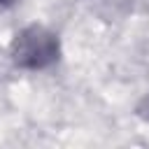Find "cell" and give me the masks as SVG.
<instances>
[{"instance_id":"1","label":"cell","mask_w":149,"mask_h":149,"mask_svg":"<svg viewBox=\"0 0 149 149\" xmlns=\"http://www.w3.org/2000/svg\"><path fill=\"white\" fill-rule=\"evenodd\" d=\"M28 44L19 51V56H21V61L26 63V65H42V63H47V61H51V56H54V42L49 40V37H42V35H33V37H28L26 40Z\"/></svg>"},{"instance_id":"2","label":"cell","mask_w":149,"mask_h":149,"mask_svg":"<svg viewBox=\"0 0 149 149\" xmlns=\"http://www.w3.org/2000/svg\"><path fill=\"white\" fill-rule=\"evenodd\" d=\"M0 2H5V0H0Z\"/></svg>"}]
</instances>
